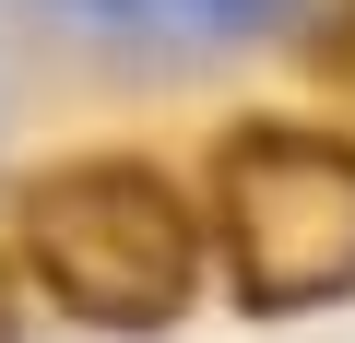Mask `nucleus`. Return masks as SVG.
I'll list each match as a JSON object with an SVG mask.
<instances>
[{
	"label": "nucleus",
	"mask_w": 355,
	"mask_h": 343,
	"mask_svg": "<svg viewBox=\"0 0 355 343\" xmlns=\"http://www.w3.org/2000/svg\"><path fill=\"white\" fill-rule=\"evenodd\" d=\"M225 284L261 319L296 308H343L355 296V142L308 130V118H237L214 142V178H202Z\"/></svg>",
	"instance_id": "2"
},
{
	"label": "nucleus",
	"mask_w": 355,
	"mask_h": 343,
	"mask_svg": "<svg viewBox=\"0 0 355 343\" xmlns=\"http://www.w3.org/2000/svg\"><path fill=\"white\" fill-rule=\"evenodd\" d=\"M0 319H12V261H0Z\"/></svg>",
	"instance_id": "4"
},
{
	"label": "nucleus",
	"mask_w": 355,
	"mask_h": 343,
	"mask_svg": "<svg viewBox=\"0 0 355 343\" xmlns=\"http://www.w3.org/2000/svg\"><path fill=\"white\" fill-rule=\"evenodd\" d=\"M308 83L343 107V142H355V0H331V12L308 24Z\"/></svg>",
	"instance_id": "3"
},
{
	"label": "nucleus",
	"mask_w": 355,
	"mask_h": 343,
	"mask_svg": "<svg viewBox=\"0 0 355 343\" xmlns=\"http://www.w3.org/2000/svg\"><path fill=\"white\" fill-rule=\"evenodd\" d=\"M12 261L83 331H166L202 296L214 213L142 154H60L12 190Z\"/></svg>",
	"instance_id": "1"
}]
</instances>
